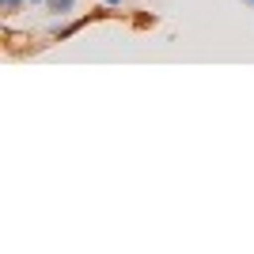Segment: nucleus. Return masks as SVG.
Returning <instances> with one entry per match:
<instances>
[{"mask_svg":"<svg viewBox=\"0 0 254 254\" xmlns=\"http://www.w3.org/2000/svg\"><path fill=\"white\" fill-rule=\"evenodd\" d=\"M76 8H80V0H46V15L50 19H68Z\"/></svg>","mask_w":254,"mask_h":254,"instance_id":"f257e3e1","label":"nucleus"},{"mask_svg":"<svg viewBox=\"0 0 254 254\" xmlns=\"http://www.w3.org/2000/svg\"><path fill=\"white\" fill-rule=\"evenodd\" d=\"M84 23H87V15H84V19H68V23H61V27L53 31V38H57V42H64V38H72V34L80 31Z\"/></svg>","mask_w":254,"mask_h":254,"instance_id":"f03ea898","label":"nucleus"},{"mask_svg":"<svg viewBox=\"0 0 254 254\" xmlns=\"http://www.w3.org/2000/svg\"><path fill=\"white\" fill-rule=\"evenodd\" d=\"M27 8H31L27 0H0V15H4V19H11V15H19V11H27Z\"/></svg>","mask_w":254,"mask_h":254,"instance_id":"7ed1b4c3","label":"nucleus"},{"mask_svg":"<svg viewBox=\"0 0 254 254\" xmlns=\"http://www.w3.org/2000/svg\"><path fill=\"white\" fill-rule=\"evenodd\" d=\"M99 4H103V8H110V11H114V8H122L126 0H99Z\"/></svg>","mask_w":254,"mask_h":254,"instance_id":"20e7f679","label":"nucleus"},{"mask_svg":"<svg viewBox=\"0 0 254 254\" xmlns=\"http://www.w3.org/2000/svg\"><path fill=\"white\" fill-rule=\"evenodd\" d=\"M27 4H31V8H46V0H27Z\"/></svg>","mask_w":254,"mask_h":254,"instance_id":"39448f33","label":"nucleus"},{"mask_svg":"<svg viewBox=\"0 0 254 254\" xmlns=\"http://www.w3.org/2000/svg\"><path fill=\"white\" fill-rule=\"evenodd\" d=\"M243 4H247V8H251V11H254V0H243Z\"/></svg>","mask_w":254,"mask_h":254,"instance_id":"423d86ee","label":"nucleus"}]
</instances>
